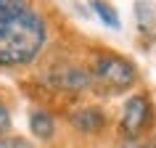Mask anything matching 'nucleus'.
<instances>
[{"label": "nucleus", "instance_id": "obj_1", "mask_svg": "<svg viewBox=\"0 0 156 148\" xmlns=\"http://www.w3.org/2000/svg\"><path fill=\"white\" fill-rule=\"evenodd\" d=\"M48 37L45 19L29 5L0 11V66H24L40 56Z\"/></svg>", "mask_w": 156, "mask_h": 148}, {"label": "nucleus", "instance_id": "obj_2", "mask_svg": "<svg viewBox=\"0 0 156 148\" xmlns=\"http://www.w3.org/2000/svg\"><path fill=\"white\" fill-rule=\"evenodd\" d=\"M138 79V72L135 66L122 56H114V53H103V56L95 58L90 72V82L95 87L106 93H122L127 87H132Z\"/></svg>", "mask_w": 156, "mask_h": 148}, {"label": "nucleus", "instance_id": "obj_3", "mask_svg": "<svg viewBox=\"0 0 156 148\" xmlns=\"http://www.w3.org/2000/svg\"><path fill=\"white\" fill-rule=\"evenodd\" d=\"M154 124V103L146 93H135L127 98L122 108V119H119V130L127 140H138L146 130Z\"/></svg>", "mask_w": 156, "mask_h": 148}, {"label": "nucleus", "instance_id": "obj_4", "mask_svg": "<svg viewBox=\"0 0 156 148\" xmlns=\"http://www.w3.org/2000/svg\"><path fill=\"white\" fill-rule=\"evenodd\" d=\"M48 82L58 90H66V93H80L85 87H90V72L85 69H77V66H64V69H56L50 72Z\"/></svg>", "mask_w": 156, "mask_h": 148}, {"label": "nucleus", "instance_id": "obj_5", "mask_svg": "<svg viewBox=\"0 0 156 148\" xmlns=\"http://www.w3.org/2000/svg\"><path fill=\"white\" fill-rule=\"evenodd\" d=\"M69 122L74 124V130H80V132H98L106 124V114L101 108H80V111H74L69 116Z\"/></svg>", "mask_w": 156, "mask_h": 148}, {"label": "nucleus", "instance_id": "obj_6", "mask_svg": "<svg viewBox=\"0 0 156 148\" xmlns=\"http://www.w3.org/2000/svg\"><path fill=\"white\" fill-rule=\"evenodd\" d=\"M29 130L40 140H50L56 135V122H53V116L48 111H32L29 114Z\"/></svg>", "mask_w": 156, "mask_h": 148}, {"label": "nucleus", "instance_id": "obj_7", "mask_svg": "<svg viewBox=\"0 0 156 148\" xmlns=\"http://www.w3.org/2000/svg\"><path fill=\"white\" fill-rule=\"evenodd\" d=\"M93 8H95V13L101 16V21L106 26H111V29H119V16H116V11L108 5V3H103V0H93Z\"/></svg>", "mask_w": 156, "mask_h": 148}, {"label": "nucleus", "instance_id": "obj_8", "mask_svg": "<svg viewBox=\"0 0 156 148\" xmlns=\"http://www.w3.org/2000/svg\"><path fill=\"white\" fill-rule=\"evenodd\" d=\"M0 148H34L27 138H19V135H3L0 138Z\"/></svg>", "mask_w": 156, "mask_h": 148}, {"label": "nucleus", "instance_id": "obj_9", "mask_svg": "<svg viewBox=\"0 0 156 148\" xmlns=\"http://www.w3.org/2000/svg\"><path fill=\"white\" fill-rule=\"evenodd\" d=\"M8 130H11V114H8V108L0 103V135H5Z\"/></svg>", "mask_w": 156, "mask_h": 148}, {"label": "nucleus", "instance_id": "obj_10", "mask_svg": "<svg viewBox=\"0 0 156 148\" xmlns=\"http://www.w3.org/2000/svg\"><path fill=\"white\" fill-rule=\"evenodd\" d=\"M13 5H27V0H0V11L3 8H13Z\"/></svg>", "mask_w": 156, "mask_h": 148}, {"label": "nucleus", "instance_id": "obj_11", "mask_svg": "<svg viewBox=\"0 0 156 148\" xmlns=\"http://www.w3.org/2000/svg\"><path fill=\"white\" fill-rule=\"evenodd\" d=\"M119 148H146V146H140L138 140H127V143H122Z\"/></svg>", "mask_w": 156, "mask_h": 148}]
</instances>
